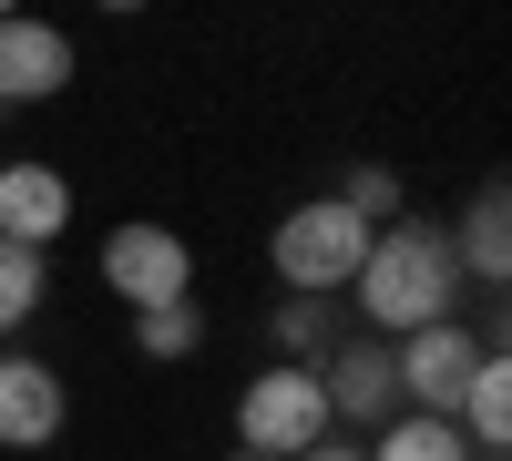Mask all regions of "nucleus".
Here are the masks:
<instances>
[{
    "label": "nucleus",
    "mask_w": 512,
    "mask_h": 461,
    "mask_svg": "<svg viewBox=\"0 0 512 461\" xmlns=\"http://www.w3.org/2000/svg\"><path fill=\"white\" fill-rule=\"evenodd\" d=\"M226 461H256V451H226Z\"/></svg>",
    "instance_id": "obj_18"
},
{
    "label": "nucleus",
    "mask_w": 512,
    "mask_h": 461,
    "mask_svg": "<svg viewBox=\"0 0 512 461\" xmlns=\"http://www.w3.org/2000/svg\"><path fill=\"white\" fill-rule=\"evenodd\" d=\"M41 298H52V257H31V246H0V339H11V328H31Z\"/></svg>",
    "instance_id": "obj_14"
},
{
    "label": "nucleus",
    "mask_w": 512,
    "mask_h": 461,
    "mask_svg": "<svg viewBox=\"0 0 512 461\" xmlns=\"http://www.w3.org/2000/svg\"><path fill=\"white\" fill-rule=\"evenodd\" d=\"M482 349H492V328H461V318L390 339V359H400V410H431V421H451L461 390H472V369H482Z\"/></svg>",
    "instance_id": "obj_6"
},
{
    "label": "nucleus",
    "mask_w": 512,
    "mask_h": 461,
    "mask_svg": "<svg viewBox=\"0 0 512 461\" xmlns=\"http://www.w3.org/2000/svg\"><path fill=\"white\" fill-rule=\"evenodd\" d=\"M297 461H369V441H338V431H328L318 451H297Z\"/></svg>",
    "instance_id": "obj_17"
},
{
    "label": "nucleus",
    "mask_w": 512,
    "mask_h": 461,
    "mask_svg": "<svg viewBox=\"0 0 512 461\" xmlns=\"http://www.w3.org/2000/svg\"><path fill=\"white\" fill-rule=\"evenodd\" d=\"M267 339H277V359H287V369H318V359H328L338 339H349V318H338L328 298H277Z\"/></svg>",
    "instance_id": "obj_12"
},
{
    "label": "nucleus",
    "mask_w": 512,
    "mask_h": 461,
    "mask_svg": "<svg viewBox=\"0 0 512 461\" xmlns=\"http://www.w3.org/2000/svg\"><path fill=\"white\" fill-rule=\"evenodd\" d=\"M318 441H328L318 369L267 359V369H256V380L236 390V451H256V461H297V451H318Z\"/></svg>",
    "instance_id": "obj_3"
},
{
    "label": "nucleus",
    "mask_w": 512,
    "mask_h": 461,
    "mask_svg": "<svg viewBox=\"0 0 512 461\" xmlns=\"http://www.w3.org/2000/svg\"><path fill=\"white\" fill-rule=\"evenodd\" d=\"M267 257H277V287H287V298H338V287L359 277V257H369V226H359L338 195H308V205H287V216H277Z\"/></svg>",
    "instance_id": "obj_2"
},
{
    "label": "nucleus",
    "mask_w": 512,
    "mask_h": 461,
    "mask_svg": "<svg viewBox=\"0 0 512 461\" xmlns=\"http://www.w3.org/2000/svg\"><path fill=\"white\" fill-rule=\"evenodd\" d=\"M318 400H328V431H338V441L390 431V421H400V359H390V339L349 328V339L318 359Z\"/></svg>",
    "instance_id": "obj_4"
},
{
    "label": "nucleus",
    "mask_w": 512,
    "mask_h": 461,
    "mask_svg": "<svg viewBox=\"0 0 512 461\" xmlns=\"http://www.w3.org/2000/svg\"><path fill=\"white\" fill-rule=\"evenodd\" d=\"M62 226H72V175L62 164H0V246L52 257Z\"/></svg>",
    "instance_id": "obj_9"
},
{
    "label": "nucleus",
    "mask_w": 512,
    "mask_h": 461,
    "mask_svg": "<svg viewBox=\"0 0 512 461\" xmlns=\"http://www.w3.org/2000/svg\"><path fill=\"white\" fill-rule=\"evenodd\" d=\"M451 431L472 441V461H502V441H512V369H502V349H482L472 390H461V410H451Z\"/></svg>",
    "instance_id": "obj_11"
},
{
    "label": "nucleus",
    "mask_w": 512,
    "mask_h": 461,
    "mask_svg": "<svg viewBox=\"0 0 512 461\" xmlns=\"http://www.w3.org/2000/svg\"><path fill=\"white\" fill-rule=\"evenodd\" d=\"M338 205H349V216H359L369 236L410 216V195H400V175H390V164H349V175H338Z\"/></svg>",
    "instance_id": "obj_15"
},
{
    "label": "nucleus",
    "mask_w": 512,
    "mask_h": 461,
    "mask_svg": "<svg viewBox=\"0 0 512 461\" xmlns=\"http://www.w3.org/2000/svg\"><path fill=\"white\" fill-rule=\"evenodd\" d=\"M441 236H451V267H461V277L502 287V277H512V185L482 175L472 205H461V226H441Z\"/></svg>",
    "instance_id": "obj_10"
},
{
    "label": "nucleus",
    "mask_w": 512,
    "mask_h": 461,
    "mask_svg": "<svg viewBox=\"0 0 512 461\" xmlns=\"http://www.w3.org/2000/svg\"><path fill=\"white\" fill-rule=\"evenodd\" d=\"M72 421V390L52 359H11L0 349V451H52Z\"/></svg>",
    "instance_id": "obj_7"
},
{
    "label": "nucleus",
    "mask_w": 512,
    "mask_h": 461,
    "mask_svg": "<svg viewBox=\"0 0 512 461\" xmlns=\"http://www.w3.org/2000/svg\"><path fill=\"white\" fill-rule=\"evenodd\" d=\"M349 298H359V328L369 339H410V328H441L451 298H461V267H451V236L431 216H400V226H379L369 236V257L349 277Z\"/></svg>",
    "instance_id": "obj_1"
},
{
    "label": "nucleus",
    "mask_w": 512,
    "mask_h": 461,
    "mask_svg": "<svg viewBox=\"0 0 512 461\" xmlns=\"http://www.w3.org/2000/svg\"><path fill=\"white\" fill-rule=\"evenodd\" d=\"M62 82H72V31L31 21V11H0V113L11 103H52Z\"/></svg>",
    "instance_id": "obj_8"
},
{
    "label": "nucleus",
    "mask_w": 512,
    "mask_h": 461,
    "mask_svg": "<svg viewBox=\"0 0 512 461\" xmlns=\"http://www.w3.org/2000/svg\"><path fill=\"white\" fill-rule=\"evenodd\" d=\"M195 339H205L195 298H185V308H144V318H134V349H144V359H195Z\"/></svg>",
    "instance_id": "obj_16"
},
{
    "label": "nucleus",
    "mask_w": 512,
    "mask_h": 461,
    "mask_svg": "<svg viewBox=\"0 0 512 461\" xmlns=\"http://www.w3.org/2000/svg\"><path fill=\"white\" fill-rule=\"evenodd\" d=\"M103 287L123 308H185L195 298V246L175 236V226H154V216H123L113 236H103Z\"/></svg>",
    "instance_id": "obj_5"
},
{
    "label": "nucleus",
    "mask_w": 512,
    "mask_h": 461,
    "mask_svg": "<svg viewBox=\"0 0 512 461\" xmlns=\"http://www.w3.org/2000/svg\"><path fill=\"white\" fill-rule=\"evenodd\" d=\"M369 461H472V441L451 421H431V410H400L390 431H369Z\"/></svg>",
    "instance_id": "obj_13"
}]
</instances>
